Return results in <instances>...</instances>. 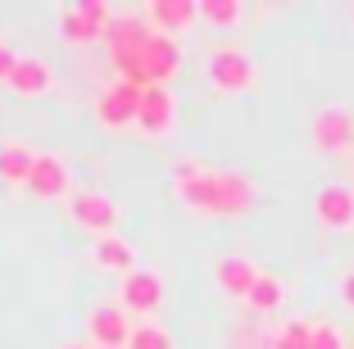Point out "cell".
<instances>
[{
    "instance_id": "5",
    "label": "cell",
    "mask_w": 354,
    "mask_h": 349,
    "mask_svg": "<svg viewBox=\"0 0 354 349\" xmlns=\"http://www.w3.org/2000/svg\"><path fill=\"white\" fill-rule=\"evenodd\" d=\"M309 141L318 154H354V109L323 104L309 123Z\"/></svg>"
},
{
    "instance_id": "21",
    "label": "cell",
    "mask_w": 354,
    "mask_h": 349,
    "mask_svg": "<svg viewBox=\"0 0 354 349\" xmlns=\"http://www.w3.org/2000/svg\"><path fill=\"white\" fill-rule=\"evenodd\" d=\"M200 19L227 32V28H236V23L245 19V5H241V0H205V5H200Z\"/></svg>"
},
{
    "instance_id": "27",
    "label": "cell",
    "mask_w": 354,
    "mask_h": 349,
    "mask_svg": "<svg viewBox=\"0 0 354 349\" xmlns=\"http://www.w3.org/2000/svg\"><path fill=\"white\" fill-rule=\"evenodd\" d=\"M350 177H354V159H350Z\"/></svg>"
},
{
    "instance_id": "11",
    "label": "cell",
    "mask_w": 354,
    "mask_h": 349,
    "mask_svg": "<svg viewBox=\"0 0 354 349\" xmlns=\"http://www.w3.org/2000/svg\"><path fill=\"white\" fill-rule=\"evenodd\" d=\"M86 331H91L95 349H127L132 340V322H127V308L123 304H95L86 313Z\"/></svg>"
},
{
    "instance_id": "9",
    "label": "cell",
    "mask_w": 354,
    "mask_h": 349,
    "mask_svg": "<svg viewBox=\"0 0 354 349\" xmlns=\"http://www.w3.org/2000/svg\"><path fill=\"white\" fill-rule=\"evenodd\" d=\"M118 304H123L127 313H136V318L159 313V304H164V277H159V272H150V267L127 272V277L118 281Z\"/></svg>"
},
{
    "instance_id": "3",
    "label": "cell",
    "mask_w": 354,
    "mask_h": 349,
    "mask_svg": "<svg viewBox=\"0 0 354 349\" xmlns=\"http://www.w3.org/2000/svg\"><path fill=\"white\" fill-rule=\"evenodd\" d=\"M205 77L218 95H245L259 82V64H254L250 50H241V46H218L205 64Z\"/></svg>"
},
{
    "instance_id": "28",
    "label": "cell",
    "mask_w": 354,
    "mask_h": 349,
    "mask_svg": "<svg viewBox=\"0 0 354 349\" xmlns=\"http://www.w3.org/2000/svg\"><path fill=\"white\" fill-rule=\"evenodd\" d=\"M350 19H354V10H350Z\"/></svg>"
},
{
    "instance_id": "19",
    "label": "cell",
    "mask_w": 354,
    "mask_h": 349,
    "mask_svg": "<svg viewBox=\"0 0 354 349\" xmlns=\"http://www.w3.org/2000/svg\"><path fill=\"white\" fill-rule=\"evenodd\" d=\"M281 304H286V281H281L277 272H259L254 290L245 295V308H250V313H277Z\"/></svg>"
},
{
    "instance_id": "2",
    "label": "cell",
    "mask_w": 354,
    "mask_h": 349,
    "mask_svg": "<svg viewBox=\"0 0 354 349\" xmlns=\"http://www.w3.org/2000/svg\"><path fill=\"white\" fill-rule=\"evenodd\" d=\"M150 23L136 19V14H118L114 28H109V37H104V46H109V64H114V73L123 77V82L141 86L146 91L150 77H146V50H150Z\"/></svg>"
},
{
    "instance_id": "22",
    "label": "cell",
    "mask_w": 354,
    "mask_h": 349,
    "mask_svg": "<svg viewBox=\"0 0 354 349\" xmlns=\"http://www.w3.org/2000/svg\"><path fill=\"white\" fill-rule=\"evenodd\" d=\"M127 349H177V345L159 322H141V327L132 331V340H127Z\"/></svg>"
},
{
    "instance_id": "6",
    "label": "cell",
    "mask_w": 354,
    "mask_h": 349,
    "mask_svg": "<svg viewBox=\"0 0 354 349\" xmlns=\"http://www.w3.org/2000/svg\"><path fill=\"white\" fill-rule=\"evenodd\" d=\"M136 113H141V86L123 82V77H114V82L95 95V123H100L104 132L136 127Z\"/></svg>"
},
{
    "instance_id": "26",
    "label": "cell",
    "mask_w": 354,
    "mask_h": 349,
    "mask_svg": "<svg viewBox=\"0 0 354 349\" xmlns=\"http://www.w3.org/2000/svg\"><path fill=\"white\" fill-rule=\"evenodd\" d=\"M59 349H91V345H82V340H68V345H59Z\"/></svg>"
},
{
    "instance_id": "20",
    "label": "cell",
    "mask_w": 354,
    "mask_h": 349,
    "mask_svg": "<svg viewBox=\"0 0 354 349\" xmlns=\"http://www.w3.org/2000/svg\"><path fill=\"white\" fill-rule=\"evenodd\" d=\"M313 345V322L309 318H286L268 336V349H309Z\"/></svg>"
},
{
    "instance_id": "14",
    "label": "cell",
    "mask_w": 354,
    "mask_h": 349,
    "mask_svg": "<svg viewBox=\"0 0 354 349\" xmlns=\"http://www.w3.org/2000/svg\"><path fill=\"white\" fill-rule=\"evenodd\" d=\"M259 272H263V267H254L250 258H241V254H227V258L214 263V281H218V290L227 299H241V304H245V295L254 290Z\"/></svg>"
},
{
    "instance_id": "15",
    "label": "cell",
    "mask_w": 354,
    "mask_h": 349,
    "mask_svg": "<svg viewBox=\"0 0 354 349\" xmlns=\"http://www.w3.org/2000/svg\"><path fill=\"white\" fill-rule=\"evenodd\" d=\"M177 73H182V46H177V37L155 32V37H150V50H146V77H150V86H168Z\"/></svg>"
},
{
    "instance_id": "25",
    "label": "cell",
    "mask_w": 354,
    "mask_h": 349,
    "mask_svg": "<svg viewBox=\"0 0 354 349\" xmlns=\"http://www.w3.org/2000/svg\"><path fill=\"white\" fill-rule=\"evenodd\" d=\"M336 299L354 313V267H350V272H341V281H336Z\"/></svg>"
},
{
    "instance_id": "17",
    "label": "cell",
    "mask_w": 354,
    "mask_h": 349,
    "mask_svg": "<svg viewBox=\"0 0 354 349\" xmlns=\"http://www.w3.org/2000/svg\"><path fill=\"white\" fill-rule=\"evenodd\" d=\"M50 86H55L50 64L37 59V55H23L19 68H14V77H10V91H14V95H23V100H37V95H46Z\"/></svg>"
},
{
    "instance_id": "12",
    "label": "cell",
    "mask_w": 354,
    "mask_h": 349,
    "mask_svg": "<svg viewBox=\"0 0 354 349\" xmlns=\"http://www.w3.org/2000/svg\"><path fill=\"white\" fill-rule=\"evenodd\" d=\"M28 191L37 200H64V196H73V168H68V159H59V154H37V168H32Z\"/></svg>"
},
{
    "instance_id": "7",
    "label": "cell",
    "mask_w": 354,
    "mask_h": 349,
    "mask_svg": "<svg viewBox=\"0 0 354 349\" xmlns=\"http://www.w3.org/2000/svg\"><path fill=\"white\" fill-rule=\"evenodd\" d=\"M68 218H73L82 232L114 236V227H118V218H123V209H118L114 196H104V191H73V196H68Z\"/></svg>"
},
{
    "instance_id": "13",
    "label": "cell",
    "mask_w": 354,
    "mask_h": 349,
    "mask_svg": "<svg viewBox=\"0 0 354 349\" xmlns=\"http://www.w3.org/2000/svg\"><path fill=\"white\" fill-rule=\"evenodd\" d=\"M146 23H150V32L177 37V32H191V23H200V5L196 0H150Z\"/></svg>"
},
{
    "instance_id": "18",
    "label": "cell",
    "mask_w": 354,
    "mask_h": 349,
    "mask_svg": "<svg viewBox=\"0 0 354 349\" xmlns=\"http://www.w3.org/2000/svg\"><path fill=\"white\" fill-rule=\"evenodd\" d=\"M32 168H37L32 145H23V141H5V145H0V182H5V186H28Z\"/></svg>"
},
{
    "instance_id": "23",
    "label": "cell",
    "mask_w": 354,
    "mask_h": 349,
    "mask_svg": "<svg viewBox=\"0 0 354 349\" xmlns=\"http://www.w3.org/2000/svg\"><path fill=\"white\" fill-rule=\"evenodd\" d=\"M309 349H350V336H345L336 322L318 318V322H313V345Z\"/></svg>"
},
{
    "instance_id": "10",
    "label": "cell",
    "mask_w": 354,
    "mask_h": 349,
    "mask_svg": "<svg viewBox=\"0 0 354 349\" xmlns=\"http://www.w3.org/2000/svg\"><path fill=\"white\" fill-rule=\"evenodd\" d=\"M136 127L150 136V141H164V136H173L177 127V100L168 86H146L141 91V113H136Z\"/></svg>"
},
{
    "instance_id": "4",
    "label": "cell",
    "mask_w": 354,
    "mask_h": 349,
    "mask_svg": "<svg viewBox=\"0 0 354 349\" xmlns=\"http://www.w3.org/2000/svg\"><path fill=\"white\" fill-rule=\"evenodd\" d=\"M114 28V10L100 5V0H86V5H64L59 10V37L68 46H95L109 37Z\"/></svg>"
},
{
    "instance_id": "24",
    "label": "cell",
    "mask_w": 354,
    "mask_h": 349,
    "mask_svg": "<svg viewBox=\"0 0 354 349\" xmlns=\"http://www.w3.org/2000/svg\"><path fill=\"white\" fill-rule=\"evenodd\" d=\"M19 59H23V55L14 50L5 37H0V86H10V77H14V68H19Z\"/></svg>"
},
{
    "instance_id": "16",
    "label": "cell",
    "mask_w": 354,
    "mask_h": 349,
    "mask_svg": "<svg viewBox=\"0 0 354 349\" xmlns=\"http://www.w3.org/2000/svg\"><path fill=\"white\" fill-rule=\"evenodd\" d=\"M91 263L100 267V272H136V245L132 240H123L114 232V236H95V245H91Z\"/></svg>"
},
{
    "instance_id": "8",
    "label": "cell",
    "mask_w": 354,
    "mask_h": 349,
    "mask_svg": "<svg viewBox=\"0 0 354 349\" xmlns=\"http://www.w3.org/2000/svg\"><path fill=\"white\" fill-rule=\"evenodd\" d=\"M313 223L323 232H354V186L327 182L313 191Z\"/></svg>"
},
{
    "instance_id": "1",
    "label": "cell",
    "mask_w": 354,
    "mask_h": 349,
    "mask_svg": "<svg viewBox=\"0 0 354 349\" xmlns=\"http://www.w3.org/2000/svg\"><path fill=\"white\" fill-rule=\"evenodd\" d=\"M173 196L182 209H191L196 218H250L259 205V186L236 168H200L196 159H177L173 168Z\"/></svg>"
}]
</instances>
